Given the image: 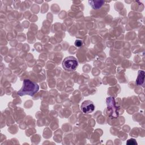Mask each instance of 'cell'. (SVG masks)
<instances>
[{
    "mask_svg": "<svg viewBox=\"0 0 145 145\" xmlns=\"http://www.w3.org/2000/svg\"><path fill=\"white\" fill-rule=\"evenodd\" d=\"M39 89V85L29 79H24L22 85V87L18 91L17 93L20 96L24 95L33 96Z\"/></svg>",
    "mask_w": 145,
    "mask_h": 145,
    "instance_id": "1",
    "label": "cell"
},
{
    "mask_svg": "<svg viewBox=\"0 0 145 145\" xmlns=\"http://www.w3.org/2000/svg\"><path fill=\"white\" fill-rule=\"evenodd\" d=\"M78 66L77 59L73 56L66 57L62 61V67L67 71H74Z\"/></svg>",
    "mask_w": 145,
    "mask_h": 145,
    "instance_id": "2",
    "label": "cell"
},
{
    "mask_svg": "<svg viewBox=\"0 0 145 145\" xmlns=\"http://www.w3.org/2000/svg\"><path fill=\"white\" fill-rule=\"evenodd\" d=\"M80 110L83 113L89 114L95 110V105L91 100L84 101L80 105Z\"/></svg>",
    "mask_w": 145,
    "mask_h": 145,
    "instance_id": "3",
    "label": "cell"
},
{
    "mask_svg": "<svg viewBox=\"0 0 145 145\" xmlns=\"http://www.w3.org/2000/svg\"><path fill=\"white\" fill-rule=\"evenodd\" d=\"M144 71L143 70H139L138 72L137 78L136 79V84L138 86L144 87Z\"/></svg>",
    "mask_w": 145,
    "mask_h": 145,
    "instance_id": "4",
    "label": "cell"
},
{
    "mask_svg": "<svg viewBox=\"0 0 145 145\" xmlns=\"http://www.w3.org/2000/svg\"><path fill=\"white\" fill-rule=\"evenodd\" d=\"M104 1H89L88 3L93 9L97 10L100 8L104 3Z\"/></svg>",
    "mask_w": 145,
    "mask_h": 145,
    "instance_id": "5",
    "label": "cell"
},
{
    "mask_svg": "<svg viewBox=\"0 0 145 145\" xmlns=\"http://www.w3.org/2000/svg\"><path fill=\"white\" fill-rule=\"evenodd\" d=\"M126 144L128 145H136V144H137V142L135 139L131 138L127 140Z\"/></svg>",
    "mask_w": 145,
    "mask_h": 145,
    "instance_id": "6",
    "label": "cell"
},
{
    "mask_svg": "<svg viewBox=\"0 0 145 145\" xmlns=\"http://www.w3.org/2000/svg\"><path fill=\"white\" fill-rule=\"evenodd\" d=\"M74 44H75V46L79 48V47H80L83 45V42L80 40H75Z\"/></svg>",
    "mask_w": 145,
    "mask_h": 145,
    "instance_id": "7",
    "label": "cell"
}]
</instances>
